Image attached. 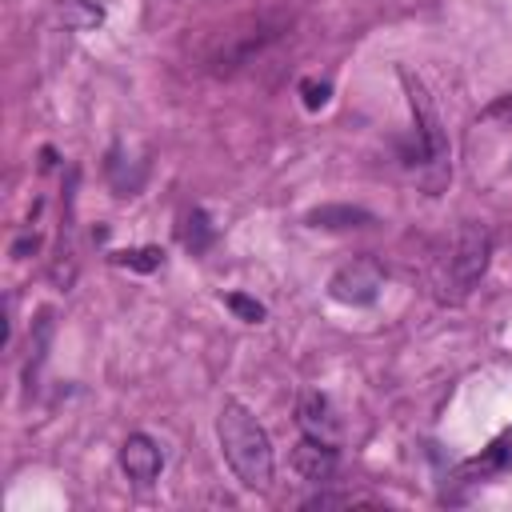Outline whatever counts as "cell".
<instances>
[{
	"label": "cell",
	"mask_w": 512,
	"mask_h": 512,
	"mask_svg": "<svg viewBox=\"0 0 512 512\" xmlns=\"http://www.w3.org/2000/svg\"><path fill=\"white\" fill-rule=\"evenodd\" d=\"M112 264H120V268H136V272H152V268H160L164 264V252L160 248H124V252H112Z\"/></svg>",
	"instance_id": "8fae6325"
},
{
	"label": "cell",
	"mask_w": 512,
	"mask_h": 512,
	"mask_svg": "<svg viewBox=\"0 0 512 512\" xmlns=\"http://www.w3.org/2000/svg\"><path fill=\"white\" fill-rule=\"evenodd\" d=\"M300 92H304V108H312V112H316V108H324V104H328V92H332V88H328L324 80H320V84H316V80H304V84H300Z\"/></svg>",
	"instance_id": "4fadbf2b"
},
{
	"label": "cell",
	"mask_w": 512,
	"mask_h": 512,
	"mask_svg": "<svg viewBox=\"0 0 512 512\" xmlns=\"http://www.w3.org/2000/svg\"><path fill=\"white\" fill-rule=\"evenodd\" d=\"M304 220H308L312 228L336 232V228H364V224H372V212L352 208V204H320V208H312Z\"/></svg>",
	"instance_id": "ba28073f"
},
{
	"label": "cell",
	"mask_w": 512,
	"mask_h": 512,
	"mask_svg": "<svg viewBox=\"0 0 512 512\" xmlns=\"http://www.w3.org/2000/svg\"><path fill=\"white\" fill-rule=\"evenodd\" d=\"M56 20L72 32H88L104 20V8L92 4V0H56Z\"/></svg>",
	"instance_id": "9c48e42d"
},
{
	"label": "cell",
	"mask_w": 512,
	"mask_h": 512,
	"mask_svg": "<svg viewBox=\"0 0 512 512\" xmlns=\"http://www.w3.org/2000/svg\"><path fill=\"white\" fill-rule=\"evenodd\" d=\"M488 256H492V236L484 224H460L448 252L440 256V268H436V296L448 300V304H460L476 280L484 276L488 268Z\"/></svg>",
	"instance_id": "7a4b0ae2"
},
{
	"label": "cell",
	"mask_w": 512,
	"mask_h": 512,
	"mask_svg": "<svg viewBox=\"0 0 512 512\" xmlns=\"http://www.w3.org/2000/svg\"><path fill=\"white\" fill-rule=\"evenodd\" d=\"M212 224H208V216L196 208L188 220H184V248L192 252V256H200V252H208V244H212Z\"/></svg>",
	"instance_id": "30bf717a"
},
{
	"label": "cell",
	"mask_w": 512,
	"mask_h": 512,
	"mask_svg": "<svg viewBox=\"0 0 512 512\" xmlns=\"http://www.w3.org/2000/svg\"><path fill=\"white\" fill-rule=\"evenodd\" d=\"M400 80H404V92H408V108H412V120H416V144H420V164L436 172V184L448 176V140H444V128H440V112L428 96V88L420 84V76H412L408 68H400Z\"/></svg>",
	"instance_id": "3957f363"
},
{
	"label": "cell",
	"mask_w": 512,
	"mask_h": 512,
	"mask_svg": "<svg viewBox=\"0 0 512 512\" xmlns=\"http://www.w3.org/2000/svg\"><path fill=\"white\" fill-rule=\"evenodd\" d=\"M488 464H496V468H508L512 464V432L488 448Z\"/></svg>",
	"instance_id": "5bb4252c"
},
{
	"label": "cell",
	"mask_w": 512,
	"mask_h": 512,
	"mask_svg": "<svg viewBox=\"0 0 512 512\" xmlns=\"http://www.w3.org/2000/svg\"><path fill=\"white\" fill-rule=\"evenodd\" d=\"M288 460H292V468H296L304 480H312V484H324V480H332V476H336V464H340V456H336V444H328V440H316V436H300Z\"/></svg>",
	"instance_id": "8992f818"
},
{
	"label": "cell",
	"mask_w": 512,
	"mask_h": 512,
	"mask_svg": "<svg viewBox=\"0 0 512 512\" xmlns=\"http://www.w3.org/2000/svg\"><path fill=\"white\" fill-rule=\"evenodd\" d=\"M216 440H220V452H224L228 468L236 472V480L244 488L260 492V488L272 484V444H268V432L260 428V420L240 400H224L220 404Z\"/></svg>",
	"instance_id": "6da1fadb"
},
{
	"label": "cell",
	"mask_w": 512,
	"mask_h": 512,
	"mask_svg": "<svg viewBox=\"0 0 512 512\" xmlns=\"http://www.w3.org/2000/svg\"><path fill=\"white\" fill-rule=\"evenodd\" d=\"M384 288V268L372 260V256H360L352 264H344L332 280H328V292L332 300L340 304H372Z\"/></svg>",
	"instance_id": "277c9868"
},
{
	"label": "cell",
	"mask_w": 512,
	"mask_h": 512,
	"mask_svg": "<svg viewBox=\"0 0 512 512\" xmlns=\"http://www.w3.org/2000/svg\"><path fill=\"white\" fill-rule=\"evenodd\" d=\"M224 304H228L244 324H260V320H264V304H260V300H252V296H244V292H228V296H224Z\"/></svg>",
	"instance_id": "7c38bea8"
},
{
	"label": "cell",
	"mask_w": 512,
	"mask_h": 512,
	"mask_svg": "<svg viewBox=\"0 0 512 512\" xmlns=\"http://www.w3.org/2000/svg\"><path fill=\"white\" fill-rule=\"evenodd\" d=\"M120 468H124V476L132 480V484H152L156 476H160V468H164V452H160V444L148 436V432H132L124 444H120Z\"/></svg>",
	"instance_id": "5b68a950"
},
{
	"label": "cell",
	"mask_w": 512,
	"mask_h": 512,
	"mask_svg": "<svg viewBox=\"0 0 512 512\" xmlns=\"http://www.w3.org/2000/svg\"><path fill=\"white\" fill-rule=\"evenodd\" d=\"M296 424H300L304 436H316V440H328V444L340 440V420H336V412H332V404H328L324 392H300V400H296Z\"/></svg>",
	"instance_id": "52a82bcc"
}]
</instances>
